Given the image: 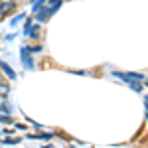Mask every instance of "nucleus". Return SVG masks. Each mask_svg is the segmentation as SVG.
Instances as JSON below:
<instances>
[{"label": "nucleus", "mask_w": 148, "mask_h": 148, "mask_svg": "<svg viewBox=\"0 0 148 148\" xmlns=\"http://www.w3.org/2000/svg\"><path fill=\"white\" fill-rule=\"evenodd\" d=\"M116 77H121V79L125 81H144V73H114Z\"/></svg>", "instance_id": "obj_1"}, {"label": "nucleus", "mask_w": 148, "mask_h": 148, "mask_svg": "<svg viewBox=\"0 0 148 148\" xmlns=\"http://www.w3.org/2000/svg\"><path fill=\"white\" fill-rule=\"evenodd\" d=\"M32 51L28 49V47H22V63L26 69H32L34 67V59H32V56H30Z\"/></svg>", "instance_id": "obj_2"}, {"label": "nucleus", "mask_w": 148, "mask_h": 148, "mask_svg": "<svg viewBox=\"0 0 148 148\" xmlns=\"http://www.w3.org/2000/svg\"><path fill=\"white\" fill-rule=\"evenodd\" d=\"M0 69L8 75V79H16V73H14V69L8 65V63H4V61H0Z\"/></svg>", "instance_id": "obj_3"}, {"label": "nucleus", "mask_w": 148, "mask_h": 148, "mask_svg": "<svg viewBox=\"0 0 148 148\" xmlns=\"http://www.w3.org/2000/svg\"><path fill=\"white\" fill-rule=\"evenodd\" d=\"M28 138H34V140H51L53 134L51 132H36V134H30Z\"/></svg>", "instance_id": "obj_4"}, {"label": "nucleus", "mask_w": 148, "mask_h": 148, "mask_svg": "<svg viewBox=\"0 0 148 148\" xmlns=\"http://www.w3.org/2000/svg\"><path fill=\"white\" fill-rule=\"evenodd\" d=\"M51 14H53V12L49 10V6H47V8H44V12H38V22H46Z\"/></svg>", "instance_id": "obj_5"}, {"label": "nucleus", "mask_w": 148, "mask_h": 148, "mask_svg": "<svg viewBox=\"0 0 148 148\" xmlns=\"http://www.w3.org/2000/svg\"><path fill=\"white\" fill-rule=\"evenodd\" d=\"M61 2H63V0H49V10L57 12V8L61 6Z\"/></svg>", "instance_id": "obj_6"}, {"label": "nucleus", "mask_w": 148, "mask_h": 148, "mask_svg": "<svg viewBox=\"0 0 148 148\" xmlns=\"http://www.w3.org/2000/svg\"><path fill=\"white\" fill-rule=\"evenodd\" d=\"M12 8H14V4H12V2H4V4H0V12H2V14L10 12Z\"/></svg>", "instance_id": "obj_7"}, {"label": "nucleus", "mask_w": 148, "mask_h": 148, "mask_svg": "<svg viewBox=\"0 0 148 148\" xmlns=\"http://www.w3.org/2000/svg\"><path fill=\"white\" fill-rule=\"evenodd\" d=\"M0 123H4V125H12L14 119H12L10 114H0Z\"/></svg>", "instance_id": "obj_8"}, {"label": "nucleus", "mask_w": 148, "mask_h": 148, "mask_svg": "<svg viewBox=\"0 0 148 148\" xmlns=\"http://www.w3.org/2000/svg\"><path fill=\"white\" fill-rule=\"evenodd\" d=\"M8 93H10V87L4 85V83H0V95H2V97H8Z\"/></svg>", "instance_id": "obj_9"}, {"label": "nucleus", "mask_w": 148, "mask_h": 148, "mask_svg": "<svg viewBox=\"0 0 148 148\" xmlns=\"http://www.w3.org/2000/svg\"><path fill=\"white\" fill-rule=\"evenodd\" d=\"M42 4H46V0H36V2H34V8H32V12H40V10H42Z\"/></svg>", "instance_id": "obj_10"}, {"label": "nucleus", "mask_w": 148, "mask_h": 148, "mask_svg": "<svg viewBox=\"0 0 148 148\" xmlns=\"http://www.w3.org/2000/svg\"><path fill=\"white\" fill-rule=\"evenodd\" d=\"M0 111H2L4 114H10L12 113V107H8V103H2V105H0Z\"/></svg>", "instance_id": "obj_11"}, {"label": "nucleus", "mask_w": 148, "mask_h": 148, "mask_svg": "<svg viewBox=\"0 0 148 148\" xmlns=\"http://www.w3.org/2000/svg\"><path fill=\"white\" fill-rule=\"evenodd\" d=\"M130 87H132V91H136V93L144 91V87H142V85H138L136 81H130Z\"/></svg>", "instance_id": "obj_12"}, {"label": "nucleus", "mask_w": 148, "mask_h": 148, "mask_svg": "<svg viewBox=\"0 0 148 148\" xmlns=\"http://www.w3.org/2000/svg\"><path fill=\"white\" fill-rule=\"evenodd\" d=\"M22 18H24V14H20V16H16V18H12V26H14V24H18L20 20H22Z\"/></svg>", "instance_id": "obj_13"}, {"label": "nucleus", "mask_w": 148, "mask_h": 148, "mask_svg": "<svg viewBox=\"0 0 148 148\" xmlns=\"http://www.w3.org/2000/svg\"><path fill=\"white\" fill-rule=\"evenodd\" d=\"M16 142H20L18 138H10V140H4V144H16Z\"/></svg>", "instance_id": "obj_14"}, {"label": "nucleus", "mask_w": 148, "mask_h": 148, "mask_svg": "<svg viewBox=\"0 0 148 148\" xmlns=\"http://www.w3.org/2000/svg\"><path fill=\"white\" fill-rule=\"evenodd\" d=\"M0 83H2V75H0Z\"/></svg>", "instance_id": "obj_15"}]
</instances>
